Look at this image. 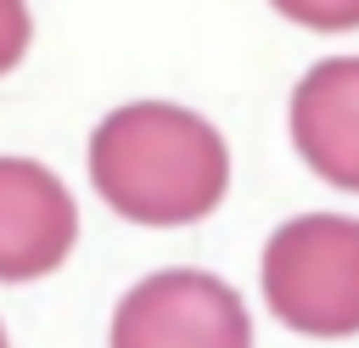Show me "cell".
<instances>
[{
    "mask_svg": "<svg viewBox=\"0 0 359 348\" xmlns=\"http://www.w3.org/2000/svg\"><path fill=\"white\" fill-rule=\"evenodd\" d=\"M90 180L129 225H196L224 202L230 152L224 135L174 101L112 107L90 135Z\"/></svg>",
    "mask_w": 359,
    "mask_h": 348,
    "instance_id": "cell-1",
    "label": "cell"
},
{
    "mask_svg": "<svg viewBox=\"0 0 359 348\" xmlns=\"http://www.w3.org/2000/svg\"><path fill=\"white\" fill-rule=\"evenodd\" d=\"M0 348H6V326H0Z\"/></svg>",
    "mask_w": 359,
    "mask_h": 348,
    "instance_id": "cell-8",
    "label": "cell"
},
{
    "mask_svg": "<svg viewBox=\"0 0 359 348\" xmlns=\"http://www.w3.org/2000/svg\"><path fill=\"white\" fill-rule=\"evenodd\" d=\"M264 303L303 337L359 331V219L297 213L264 241Z\"/></svg>",
    "mask_w": 359,
    "mask_h": 348,
    "instance_id": "cell-2",
    "label": "cell"
},
{
    "mask_svg": "<svg viewBox=\"0 0 359 348\" xmlns=\"http://www.w3.org/2000/svg\"><path fill=\"white\" fill-rule=\"evenodd\" d=\"M79 241L73 191L34 157H0V281H39Z\"/></svg>",
    "mask_w": 359,
    "mask_h": 348,
    "instance_id": "cell-4",
    "label": "cell"
},
{
    "mask_svg": "<svg viewBox=\"0 0 359 348\" xmlns=\"http://www.w3.org/2000/svg\"><path fill=\"white\" fill-rule=\"evenodd\" d=\"M28 39H34L28 0H0V79L28 56Z\"/></svg>",
    "mask_w": 359,
    "mask_h": 348,
    "instance_id": "cell-7",
    "label": "cell"
},
{
    "mask_svg": "<svg viewBox=\"0 0 359 348\" xmlns=\"http://www.w3.org/2000/svg\"><path fill=\"white\" fill-rule=\"evenodd\" d=\"M280 17H292L297 28H314V34H348L359 28V0H269Z\"/></svg>",
    "mask_w": 359,
    "mask_h": 348,
    "instance_id": "cell-6",
    "label": "cell"
},
{
    "mask_svg": "<svg viewBox=\"0 0 359 348\" xmlns=\"http://www.w3.org/2000/svg\"><path fill=\"white\" fill-rule=\"evenodd\" d=\"M292 146L337 191H359V56L314 62L292 90Z\"/></svg>",
    "mask_w": 359,
    "mask_h": 348,
    "instance_id": "cell-5",
    "label": "cell"
},
{
    "mask_svg": "<svg viewBox=\"0 0 359 348\" xmlns=\"http://www.w3.org/2000/svg\"><path fill=\"white\" fill-rule=\"evenodd\" d=\"M107 348H252L247 303L208 269H157L112 314Z\"/></svg>",
    "mask_w": 359,
    "mask_h": 348,
    "instance_id": "cell-3",
    "label": "cell"
}]
</instances>
